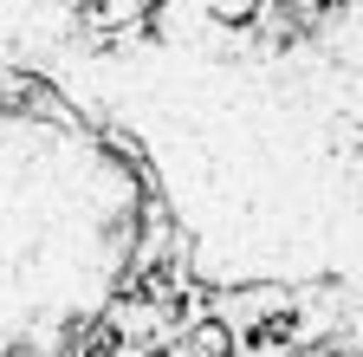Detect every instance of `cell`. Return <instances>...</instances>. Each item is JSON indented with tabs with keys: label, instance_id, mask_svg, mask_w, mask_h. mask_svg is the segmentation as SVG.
<instances>
[{
	"label": "cell",
	"instance_id": "cell-1",
	"mask_svg": "<svg viewBox=\"0 0 363 357\" xmlns=\"http://www.w3.org/2000/svg\"><path fill=\"white\" fill-rule=\"evenodd\" d=\"M143 247V175L45 98H0V357H72Z\"/></svg>",
	"mask_w": 363,
	"mask_h": 357
}]
</instances>
